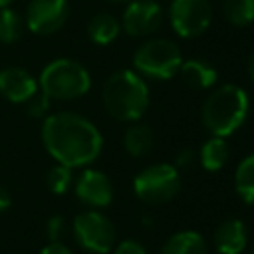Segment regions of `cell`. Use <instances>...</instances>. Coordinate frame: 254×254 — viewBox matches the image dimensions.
<instances>
[{
    "mask_svg": "<svg viewBox=\"0 0 254 254\" xmlns=\"http://www.w3.org/2000/svg\"><path fill=\"white\" fill-rule=\"evenodd\" d=\"M42 143L56 163L71 169L91 165L103 149L99 129L75 111L46 115L42 121Z\"/></svg>",
    "mask_w": 254,
    "mask_h": 254,
    "instance_id": "cell-1",
    "label": "cell"
},
{
    "mask_svg": "<svg viewBox=\"0 0 254 254\" xmlns=\"http://www.w3.org/2000/svg\"><path fill=\"white\" fill-rule=\"evenodd\" d=\"M149 99L151 95L145 77L135 69H119L111 73L101 87L103 107L107 115L117 121H139L149 107Z\"/></svg>",
    "mask_w": 254,
    "mask_h": 254,
    "instance_id": "cell-2",
    "label": "cell"
},
{
    "mask_svg": "<svg viewBox=\"0 0 254 254\" xmlns=\"http://www.w3.org/2000/svg\"><path fill=\"white\" fill-rule=\"evenodd\" d=\"M248 111V93L234 83H224L212 89L204 99L200 109V121L210 135L226 139L244 125Z\"/></svg>",
    "mask_w": 254,
    "mask_h": 254,
    "instance_id": "cell-3",
    "label": "cell"
},
{
    "mask_svg": "<svg viewBox=\"0 0 254 254\" xmlns=\"http://www.w3.org/2000/svg\"><path fill=\"white\" fill-rule=\"evenodd\" d=\"M38 87L50 99L71 101L83 97L89 91L91 75L79 62L69 58H58L42 69Z\"/></svg>",
    "mask_w": 254,
    "mask_h": 254,
    "instance_id": "cell-4",
    "label": "cell"
},
{
    "mask_svg": "<svg viewBox=\"0 0 254 254\" xmlns=\"http://www.w3.org/2000/svg\"><path fill=\"white\" fill-rule=\"evenodd\" d=\"M181 62V48L167 38H151L133 54V69L151 79H171L179 73Z\"/></svg>",
    "mask_w": 254,
    "mask_h": 254,
    "instance_id": "cell-5",
    "label": "cell"
},
{
    "mask_svg": "<svg viewBox=\"0 0 254 254\" xmlns=\"http://www.w3.org/2000/svg\"><path fill=\"white\" fill-rule=\"evenodd\" d=\"M181 190L179 169L171 163H155L145 167L133 179V192L145 204H165Z\"/></svg>",
    "mask_w": 254,
    "mask_h": 254,
    "instance_id": "cell-6",
    "label": "cell"
},
{
    "mask_svg": "<svg viewBox=\"0 0 254 254\" xmlns=\"http://www.w3.org/2000/svg\"><path fill=\"white\" fill-rule=\"evenodd\" d=\"M71 232L75 242L91 254H107L115 246V226L97 208L79 212L71 222Z\"/></svg>",
    "mask_w": 254,
    "mask_h": 254,
    "instance_id": "cell-7",
    "label": "cell"
},
{
    "mask_svg": "<svg viewBox=\"0 0 254 254\" xmlns=\"http://www.w3.org/2000/svg\"><path fill=\"white\" fill-rule=\"evenodd\" d=\"M169 22L181 38L202 36L212 24L210 0H171Z\"/></svg>",
    "mask_w": 254,
    "mask_h": 254,
    "instance_id": "cell-8",
    "label": "cell"
},
{
    "mask_svg": "<svg viewBox=\"0 0 254 254\" xmlns=\"http://www.w3.org/2000/svg\"><path fill=\"white\" fill-rule=\"evenodd\" d=\"M69 16L67 0H30L24 24L36 36H52L64 28Z\"/></svg>",
    "mask_w": 254,
    "mask_h": 254,
    "instance_id": "cell-9",
    "label": "cell"
},
{
    "mask_svg": "<svg viewBox=\"0 0 254 254\" xmlns=\"http://www.w3.org/2000/svg\"><path fill=\"white\" fill-rule=\"evenodd\" d=\"M121 30L131 38L155 34L163 24V8L155 0H131L121 14Z\"/></svg>",
    "mask_w": 254,
    "mask_h": 254,
    "instance_id": "cell-10",
    "label": "cell"
},
{
    "mask_svg": "<svg viewBox=\"0 0 254 254\" xmlns=\"http://www.w3.org/2000/svg\"><path fill=\"white\" fill-rule=\"evenodd\" d=\"M73 190L75 196L91 208H105L113 200V185L109 177L97 169L81 171L79 177L73 181Z\"/></svg>",
    "mask_w": 254,
    "mask_h": 254,
    "instance_id": "cell-11",
    "label": "cell"
},
{
    "mask_svg": "<svg viewBox=\"0 0 254 254\" xmlns=\"http://www.w3.org/2000/svg\"><path fill=\"white\" fill-rule=\"evenodd\" d=\"M38 79L24 67L0 69V95L10 103H26L38 91Z\"/></svg>",
    "mask_w": 254,
    "mask_h": 254,
    "instance_id": "cell-12",
    "label": "cell"
},
{
    "mask_svg": "<svg viewBox=\"0 0 254 254\" xmlns=\"http://www.w3.org/2000/svg\"><path fill=\"white\" fill-rule=\"evenodd\" d=\"M248 246V230L242 220L228 218L214 230V248L218 254H242Z\"/></svg>",
    "mask_w": 254,
    "mask_h": 254,
    "instance_id": "cell-13",
    "label": "cell"
},
{
    "mask_svg": "<svg viewBox=\"0 0 254 254\" xmlns=\"http://www.w3.org/2000/svg\"><path fill=\"white\" fill-rule=\"evenodd\" d=\"M179 73L192 89H212L218 81V71L202 60H183Z\"/></svg>",
    "mask_w": 254,
    "mask_h": 254,
    "instance_id": "cell-14",
    "label": "cell"
},
{
    "mask_svg": "<svg viewBox=\"0 0 254 254\" xmlns=\"http://www.w3.org/2000/svg\"><path fill=\"white\" fill-rule=\"evenodd\" d=\"M155 145V133L147 123L133 121L123 133V149L131 157H145Z\"/></svg>",
    "mask_w": 254,
    "mask_h": 254,
    "instance_id": "cell-15",
    "label": "cell"
},
{
    "mask_svg": "<svg viewBox=\"0 0 254 254\" xmlns=\"http://www.w3.org/2000/svg\"><path fill=\"white\" fill-rule=\"evenodd\" d=\"M161 254H206V240L196 230H181L165 240Z\"/></svg>",
    "mask_w": 254,
    "mask_h": 254,
    "instance_id": "cell-16",
    "label": "cell"
},
{
    "mask_svg": "<svg viewBox=\"0 0 254 254\" xmlns=\"http://www.w3.org/2000/svg\"><path fill=\"white\" fill-rule=\"evenodd\" d=\"M121 32V24L115 16L111 14H95L89 22H87V36L93 44L97 46H109L117 40Z\"/></svg>",
    "mask_w": 254,
    "mask_h": 254,
    "instance_id": "cell-17",
    "label": "cell"
},
{
    "mask_svg": "<svg viewBox=\"0 0 254 254\" xmlns=\"http://www.w3.org/2000/svg\"><path fill=\"white\" fill-rule=\"evenodd\" d=\"M228 143L224 137H210L208 141L202 143L200 151H198V163L202 165L204 171H210V173H216L220 171L226 161H228Z\"/></svg>",
    "mask_w": 254,
    "mask_h": 254,
    "instance_id": "cell-18",
    "label": "cell"
},
{
    "mask_svg": "<svg viewBox=\"0 0 254 254\" xmlns=\"http://www.w3.org/2000/svg\"><path fill=\"white\" fill-rule=\"evenodd\" d=\"M234 189L246 204H254V153L238 163L234 171Z\"/></svg>",
    "mask_w": 254,
    "mask_h": 254,
    "instance_id": "cell-19",
    "label": "cell"
},
{
    "mask_svg": "<svg viewBox=\"0 0 254 254\" xmlns=\"http://www.w3.org/2000/svg\"><path fill=\"white\" fill-rule=\"evenodd\" d=\"M222 16L234 28L254 22V0H222Z\"/></svg>",
    "mask_w": 254,
    "mask_h": 254,
    "instance_id": "cell-20",
    "label": "cell"
},
{
    "mask_svg": "<svg viewBox=\"0 0 254 254\" xmlns=\"http://www.w3.org/2000/svg\"><path fill=\"white\" fill-rule=\"evenodd\" d=\"M24 26H26L24 18L16 10H12L8 6L0 8V42L2 44L18 42L24 34Z\"/></svg>",
    "mask_w": 254,
    "mask_h": 254,
    "instance_id": "cell-21",
    "label": "cell"
},
{
    "mask_svg": "<svg viewBox=\"0 0 254 254\" xmlns=\"http://www.w3.org/2000/svg\"><path fill=\"white\" fill-rule=\"evenodd\" d=\"M46 185L54 194L67 192L73 185V169L67 165H62V163H56L46 175Z\"/></svg>",
    "mask_w": 254,
    "mask_h": 254,
    "instance_id": "cell-22",
    "label": "cell"
},
{
    "mask_svg": "<svg viewBox=\"0 0 254 254\" xmlns=\"http://www.w3.org/2000/svg\"><path fill=\"white\" fill-rule=\"evenodd\" d=\"M50 97L46 95V93H42L40 89L26 101L28 103V113H30V117H34V119H44L46 115H48V111H50Z\"/></svg>",
    "mask_w": 254,
    "mask_h": 254,
    "instance_id": "cell-23",
    "label": "cell"
},
{
    "mask_svg": "<svg viewBox=\"0 0 254 254\" xmlns=\"http://www.w3.org/2000/svg\"><path fill=\"white\" fill-rule=\"evenodd\" d=\"M65 232V218L62 214H54L50 216L48 224H46V234H48V240L50 242H60L62 236Z\"/></svg>",
    "mask_w": 254,
    "mask_h": 254,
    "instance_id": "cell-24",
    "label": "cell"
},
{
    "mask_svg": "<svg viewBox=\"0 0 254 254\" xmlns=\"http://www.w3.org/2000/svg\"><path fill=\"white\" fill-rule=\"evenodd\" d=\"M113 254H147V252L139 240L127 238V240H121L117 246H113Z\"/></svg>",
    "mask_w": 254,
    "mask_h": 254,
    "instance_id": "cell-25",
    "label": "cell"
},
{
    "mask_svg": "<svg viewBox=\"0 0 254 254\" xmlns=\"http://www.w3.org/2000/svg\"><path fill=\"white\" fill-rule=\"evenodd\" d=\"M194 161V151L192 149H181L175 157V167H189L190 163Z\"/></svg>",
    "mask_w": 254,
    "mask_h": 254,
    "instance_id": "cell-26",
    "label": "cell"
},
{
    "mask_svg": "<svg viewBox=\"0 0 254 254\" xmlns=\"http://www.w3.org/2000/svg\"><path fill=\"white\" fill-rule=\"evenodd\" d=\"M38 254H73V252H71V250H69V248L60 240V242H50V244H48V246H44Z\"/></svg>",
    "mask_w": 254,
    "mask_h": 254,
    "instance_id": "cell-27",
    "label": "cell"
},
{
    "mask_svg": "<svg viewBox=\"0 0 254 254\" xmlns=\"http://www.w3.org/2000/svg\"><path fill=\"white\" fill-rule=\"evenodd\" d=\"M10 206V194L4 187H0V212H4Z\"/></svg>",
    "mask_w": 254,
    "mask_h": 254,
    "instance_id": "cell-28",
    "label": "cell"
},
{
    "mask_svg": "<svg viewBox=\"0 0 254 254\" xmlns=\"http://www.w3.org/2000/svg\"><path fill=\"white\" fill-rule=\"evenodd\" d=\"M246 69H248V77H250V81L254 83V52H252L250 58H248V65H246Z\"/></svg>",
    "mask_w": 254,
    "mask_h": 254,
    "instance_id": "cell-29",
    "label": "cell"
},
{
    "mask_svg": "<svg viewBox=\"0 0 254 254\" xmlns=\"http://www.w3.org/2000/svg\"><path fill=\"white\" fill-rule=\"evenodd\" d=\"M105 2H111V4H127L131 0H105Z\"/></svg>",
    "mask_w": 254,
    "mask_h": 254,
    "instance_id": "cell-30",
    "label": "cell"
},
{
    "mask_svg": "<svg viewBox=\"0 0 254 254\" xmlns=\"http://www.w3.org/2000/svg\"><path fill=\"white\" fill-rule=\"evenodd\" d=\"M14 0H0V8H4V6H10Z\"/></svg>",
    "mask_w": 254,
    "mask_h": 254,
    "instance_id": "cell-31",
    "label": "cell"
},
{
    "mask_svg": "<svg viewBox=\"0 0 254 254\" xmlns=\"http://www.w3.org/2000/svg\"><path fill=\"white\" fill-rule=\"evenodd\" d=\"M250 254H254V244H252V252H250Z\"/></svg>",
    "mask_w": 254,
    "mask_h": 254,
    "instance_id": "cell-32",
    "label": "cell"
}]
</instances>
